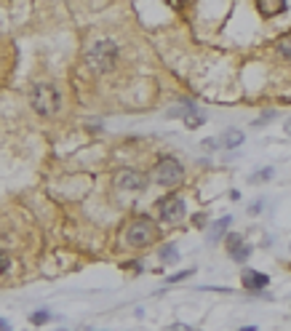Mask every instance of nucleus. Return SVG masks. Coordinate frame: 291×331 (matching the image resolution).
I'll list each match as a JSON object with an SVG mask.
<instances>
[{
  "label": "nucleus",
  "mask_w": 291,
  "mask_h": 331,
  "mask_svg": "<svg viewBox=\"0 0 291 331\" xmlns=\"http://www.w3.org/2000/svg\"><path fill=\"white\" fill-rule=\"evenodd\" d=\"M155 238V224L150 222L147 217H139L129 224V230H126V243L129 246H136V248H144L150 246Z\"/></svg>",
  "instance_id": "nucleus-4"
},
{
  "label": "nucleus",
  "mask_w": 291,
  "mask_h": 331,
  "mask_svg": "<svg viewBox=\"0 0 291 331\" xmlns=\"http://www.w3.org/2000/svg\"><path fill=\"white\" fill-rule=\"evenodd\" d=\"M0 331H11V326H8V323L3 321V318H0Z\"/></svg>",
  "instance_id": "nucleus-21"
},
{
  "label": "nucleus",
  "mask_w": 291,
  "mask_h": 331,
  "mask_svg": "<svg viewBox=\"0 0 291 331\" xmlns=\"http://www.w3.org/2000/svg\"><path fill=\"white\" fill-rule=\"evenodd\" d=\"M182 117H184V126H187V128H198V126H203V121H206L201 112H190V115H182Z\"/></svg>",
  "instance_id": "nucleus-13"
},
{
  "label": "nucleus",
  "mask_w": 291,
  "mask_h": 331,
  "mask_svg": "<svg viewBox=\"0 0 291 331\" xmlns=\"http://www.w3.org/2000/svg\"><path fill=\"white\" fill-rule=\"evenodd\" d=\"M216 145H219V147H225V150H232V147L243 145V134L238 131V128H227V131L222 134V139H219Z\"/></svg>",
  "instance_id": "nucleus-10"
},
{
  "label": "nucleus",
  "mask_w": 291,
  "mask_h": 331,
  "mask_svg": "<svg viewBox=\"0 0 291 331\" xmlns=\"http://www.w3.org/2000/svg\"><path fill=\"white\" fill-rule=\"evenodd\" d=\"M8 270H11V256L0 251V273H8Z\"/></svg>",
  "instance_id": "nucleus-16"
},
{
  "label": "nucleus",
  "mask_w": 291,
  "mask_h": 331,
  "mask_svg": "<svg viewBox=\"0 0 291 331\" xmlns=\"http://www.w3.org/2000/svg\"><path fill=\"white\" fill-rule=\"evenodd\" d=\"M30 102H32V110L38 115H56L62 107V93L56 91V86H51V83H38V86L32 88L30 93Z\"/></svg>",
  "instance_id": "nucleus-1"
},
{
  "label": "nucleus",
  "mask_w": 291,
  "mask_h": 331,
  "mask_svg": "<svg viewBox=\"0 0 291 331\" xmlns=\"http://www.w3.org/2000/svg\"><path fill=\"white\" fill-rule=\"evenodd\" d=\"M115 184H118L120 190H126V193H139V190L147 187V176L142 171H136V169H120L118 174H115Z\"/></svg>",
  "instance_id": "nucleus-5"
},
{
  "label": "nucleus",
  "mask_w": 291,
  "mask_h": 331,
  "mask_svg": "<svg viewBox=\"0 0 291 331\" xmlns=\"http://www.w3.org/2000/svg\"><path fill=\"white\" fill-rule=\"evenodd\" d=\"M187 275H190V273H179V275H171V278H168V283H177V280H184V278H187Z\"/></svg>",
  "instance_id": "nucleus-18"
},
{
  "label": "nucleus",
  "mask_w": 291,
  "mask_h": 331,
  "mask_svg": "<svg viewBox=\"0 0 291 331\" xmlns=\"http://www.w3.org/2000/svg\"><path fill=\"white\" fill-rule=\"evenodd\" d=\"M163 256H166V259H168V256H177V251H174V248L168 246V248H163Z\"/></svg>",
  "instance_id": "nucleus-19"
},
{
  "label": "nucleus",
  "mask_w": 291,
  "mask_h": 331,
  "mask_svg": "<svg viewBox=\"0 0 291 331\" xmlns=\"http://www.w3.org/2000/svg\"><path fill=\"white\" fill-rule=\"evenodd\" d=\"M238 331H257V328H254V326H246V328H238Z\"/></svg>",
  "instance_id": "nucleus-22"
},
{
  "label": "nucleus",
  "mask_w": 291,
  "mask_h": 331,
  "mask_svg": "<svg viewBox=\"0 0 291 331\" xmlns=\"http://www.w3.org/2000/svg\"><path fill=\"white\" fill-rule=\"evenodd\" d=\"M267 283H270V278H267L264 273H257V270H243V286L251 289V291H259L264 289Z\"/></svg>",
  "instance_id": "nucleus-8"
},
{
  "label": "nucleus",
  "mask_w": 291,
  "mask_h": 331,
  "mask_svg": "<svg viewBox=\"0 0 291 331\" xmlns=\"http://www.w3.org/2000/svg\"><path fill=\"white\" fill-rule=\"evenodd\" d=\"M153 176H155L158 184L174 187V184H179L184 179V169H182V163L177 158H160L155 163V169H153Z\"/></svg>",
  "instance_id": "nucleus-3"
},
{
  "label": "nucleus",
  "mask_w": 291,
  "mask_h": 331,
  "mask_svg": "<svg viewBox=\"0 0 291 331\" xmlns=\"http://www.w3.org/2000/svg\"><path fill=\"white\" fill-rule=\"evenodd\" d=\"M115 59H118V45L112 40H96L86 54V62L94 73H110Z\"/></svg>",
  "instance_id": "nucleus-2"
},
{
  "label": "nucleus",
  "mask_w": 291,
  "mask_h": 331,
  "mask_svg": "<svg viewBox=\"0 0 291 331\" xmlns=\"http://www.w3.org/2000/svg\"><path fill=\"white\" fill-rule=\"evenodd\" d=\"M275 51L281 56H286V59H291V35H286V38H281L275 43Z\"/></svg>",
  "instance_id": "nucleus-12"
},
{
  "label": "nucleus",
  "mask_w": 291,
  "mask_h": 331,
  "mask_svg": "<svg viewBox=\"0 0 291 331\" xmlns=\"http://www.w3.org/2000/svg\"><path fill=\"white\" fill-rule=\"evenodd\" d=\"M168 331H192V328H187V326H182V323H177V326H171Z\"/></svg>",
  "instance_id": "nucleus-20"
},
{
  "label": "nucleus",
  "mask_w": 291,
  "mask_h": 331,
  "mask_svg": "<svg viewBox=\"0 0 291 331\" xmlns=\"http://www.w3.org/2000/svg\"><path fill=\"white\" fill-rule=\"evenodd\" d=\"M286 134H291V121L286 123Z\"/></svg>",
  "instance_id": "nucleus-23"
},
{
  "label": "nucleus",
  "mask_w": 291,
  "mask_h": 331,
  "mask_svg": "<svg viewBox=\"0 0 291 331\" xmlns=\"http://www.w3.org/2000/svg\"><path fill=\"white\" fill-rule=\"evenodd\" d=\"M257 8L262 16H275V14H283L288 3L286 0H257Z\"/></svg>",
  "instance_id": "nucleus-9"
},
{
  "label": "nucleus",
  "mask_w": 291,
  "mask_h": 331,
  "mask_svg": "<svg viewBox=\"0 0 291 331\" xmlns=\"http://www.w3.org/2000/svg\"><path fill=\"white\" fill-rule=\"evenodd\" d=\"M273 117H275V112H264L262 117H257V121H254V126H257V128H259V126H264V123H270V121H273Z\"/></svg>",
  "instance_id": "nucleus-17"
},
{
  "label": "nucleus",
  "mask_w": 291,
  "mask_h": 331,
  "mask_svg": "<svg viewBox=\"0 0 291 331\" xmlns=\"http://www.w3.org/2000/svg\"><path fill=\"white\" fill-rule=\"evenodd\" d=\"M230 222H232L230 217H222V219H219V222L214 224V227L208 230V241H211V243H216V241H219V238H222V235L227 232V227H230Z\"/></svg>",
  "instance_id": "nucleus-11"
},
{
  "label": "nucleus",
  "mask_w": 291,
  "mask_h": 331,
  "mask_svg": "<svg viewBox=\"0 0 291 331\" xmlns=\"http://www.w3.org/2000/svg\"><path fill=\"white\" fill-rule=\"evenodd\" d=\"M227 251H230V256L235 259V262H246L249 254H251V248H249L246 243H243L240 235L232 232V235H227Z\"/></svg>",
  "instance_id": "nucleus-7"
},
{
  "label": "nucleus",
  "mask_w": 291,
  "mask_h": 331,
  "mask_svg": "<svg viewBox=\"0 0 291 331\" xmlns=\"http://www.w3.org/2000/svg\"><path fill=\"white\" fill-rule=\"evenodd\" d=\"M158 214L163 222H168V224H177L184 219V200L179 195H168V198H163L160 200V206H158Z\"/></svg>",
  "instance_id": "nucleus-6"
},
{
  "label": "nucleus",
  "mask_w": 291,
  "mask_h": 331,
  "mask_svg": "<svg viewBox=\"0 0 291 331\" xmlns=\"http://www.w3.org/2000/svg\"><path fill=\"white\" fill-rule=\"evenodd\" d=\"M48 318H51L48 310H38V313H32V323H45Z\"/></svg>",
  "instance_id": "nucleus-15"
},
{
  "label": "nucleus",
  "mask_w": 291,
  "mask_h": 331,
  "mask_svg": "<svg viewBox=\"0 0 291 331\" xmlns=\"http://www.w3.org/2000/svg\"><path fill=\"white\" fill-rule=\"evenodd\" d=\"M270 176H273V169H262V171H257V174L251 176V182H254V184H257V182H267Z\"/></svg>",
  "instance_id": "nucleus-14"
}]
</instances>
